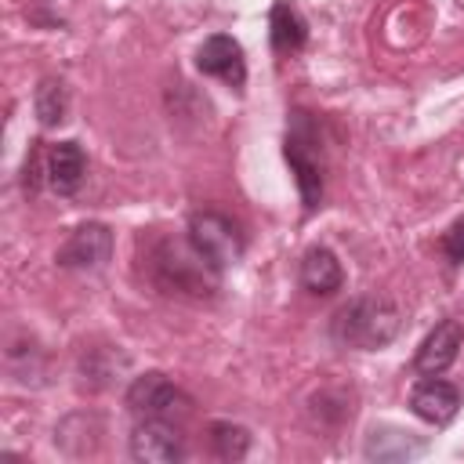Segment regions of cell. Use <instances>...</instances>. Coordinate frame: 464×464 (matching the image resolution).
I'll use <instances>...</instances> for the list:
<instances>
[{
    "instance_id": "obj_16",
    "label": "cell",
    "mask_w": 464,
    "mask_h": 464,
    "mask_svg": "<svg viewBox=\"0 0 464 464\" xmlns=\"http://www.w3.org/2000/svg\"><path fill=\"white\" fill-rule=\"evenodd\" d=\"M207 431H210V450H214V457H221V460H228V464H236V460H243V457L250 453V431H246L243 424L214 420Z\"/></svg>"
},
{
    "instance_id": "obj_1",
    "label": "cell",
    "mask_w": 464,
    "mask_h": 464,
    "mask_svg": "<svg viewBox=\"0 0 464 464\" xmlns=\"http://www.w3.org/2000/svg\"><path fill=\"white\" fill-rule=\"evenodd\" d=\"M402 330V312L392 297L384 294H362L341 304L330 319V334L341 348L355 352H377L388 348Z\"/></svg>"
},
{
    "instance_id": "obj_11",
    "label": "cell",
    "mask_w": 464,
    "mask_h": 464,
    "mask_svg": "<svg viewBox=\"0 0 464 464\" xmlns=\"http://www.w3.org/2000/svg\"><path fill=\"white\" fill-rule=\"evenodd\" d=\"M47 185L58 196H72L80 192L83 178H87V156L80 149V141H54L47 152Z\"/></svg>"
},
{
    "instance_id": "obj_17",
    "label": "cell",
    "mask_w": 464,
    "mask_h": 464,
    "mask_svg": "<svg viewBox=\"0 0 464 464\" xmlns=\"http://www.w3.org/2000/svg\"><path fill=\"white\" fill-rule=\"evenodd\" d=\"M439 246H442V254H446V261H450V265H460V261H464V214H460V218L442 232Z\"/></svg>"
},
{
    "instance_id": "obj_3",
    "label": "cell",
    "mask_w": 464,
    "mask_h": 464,
    "mask_svg": "<svg viewBox=\"0 0 464 464\" xmlns=\"http://www.w3.org/2000/svg\"><path fill=\"white\" fill-rule=\"evenodd\" d=\"M315 145L319 141H315V127H312L308 112H294V127L286 130L283 156L297 178V192H301L304 210H315L323 199V156Z\"/></svg>"
},
{
    "instance_id": "obj_4",
    "label": "cell",
    "mask_w": 464,
    "mask_h": 464,
    "mask_svg": "<svg viewBox=\"0 0 464 464\" xmlns=\"http://www.w3.org/2000/svg\"><path fill=\"white\" fill-rule=\"evenodd\" d=\"M185 239H188V243L196 246V254L207 257L218 272L228 268V265H236V261L243 257V236H239L236 221L225 218V214H218V210H199V214H192Z\"/></svg>"
},
{
    "instance_id": "obj_7",
    "label": "cell",
    "mask_w": 464,
    "mask_h": 464,
    "mask_svg": "<svg viewBox=\"0 0 464 464\" xmlns=\"http://www.w3.org/2000/svg\"><path fill=\"white\" fill-rule=\"evenodd\" d=\"M130 457L141 464H178L185 457V439L167 417H138L130 431Z\"/></svg>"
},
{
    "instance_id": "obj_9",
    "label": "cell",
    "mask_w": 464,
    "mask_h": 464,
    "mask_svg": "<svg viewBox=\"0 0 464 464\" xmlns=\"http://www.w3.org/2000/svg\"><path fill=\"white\" fill-rule=\"evenodd\" d=\"M460 348H464V323H460V319H442V323H435V330L420 341V348H417V355H413V366H417V373H424V377H439V373H446V370L457 362Z\"/></svg>"
},
{
    "instance_id": "obj_15",
    "label": "cell",
    "mask_w": 464,
    "mask_h": 464,
    "mask_svg": "<svg viewBox=\"0 0 464 464\" xmlns=\"http://www.w3.org/2000/svg\"><path fill=\"white\" fill-rule=\"evenodd\" d=\"M33 112L40 120V127H62L69 120V91L58 76H44L33 91Z\"/></svg>"
},
{
    "instance_id": "obj_12",
    "label": "cell",
    "mask_w": 464,
    "mask_h": 464,
    "mask_svg": "<svg viewBox=\"0 0 464 464\" xmlns=\"http://www.w3.org/2000/svg\"><path fill=\"white\" fill-rule=\"evenodd\" d=\"M297 279H301V286L308 294L326 297V294H337L344 286V268H341V261H337V254L330 246H308L301 254Z\"/></svg>"
},
{
    "instance_id": "obj_2",
    "label": "cell",
    "mask_w": 464,
    "mask_h": 464,
    "mask_svg": "<svg viewBox=\"0 0 464 464\" xmlns=\"http://www.w3.org/2000/svg\"><path fill=\"white\" fill-rule=\"evenodd\" d=\"M152 265H156V283H160L163 290H170V294L178 290V294L203 297V294H210L214 283H218V268H214L207 257H199L188 239H185V243H170V239L160 243Z\"/></svg>"
},
{
    "instance_id": "obj_5",
    "label": "cell",
    "mask_w": 464,
    "mask_h": 464,
    "mask_svg": "<svg viewBox=\"0 0 464 464\" xmlns=\"http://www.w3.org/2000/svg\"><path fill=\"white\" fill-rule=\"evenodd\" d=\"M188 406H192V399L160 370H149V373L134 377L130 388H127V410L134 417H167V420H174V417L188 413Z\"/></svg>"
},
{
    "instance_id": "obj_10",
    "label": "cell",
    "mask_w": 464,
    "mask_h": 464,
    "mask_svg": "<svg viewBox=\"0 0 464 464\" xmlns=\"http://www.w3.org/2000/svg\"><path fill=\"white\" fill-rule=\"evenodd\" d=\"M410 410H413V417H420L424 424L442 428V424H450V420L457 417V410H460V392H457L450 381H442V377H424V381H417L413 392H410Z\"/></svg>"
},
{
    "instance_id": "obj_8",
    "label": "cell",
    "mask_w": 464,
    "mask_h": 464,
    "mask_svg": "<svg viewBox=\"0 0 464 464\" xmlns=\"http://www.w3.org/2000/svg\"><path fill=\"white\" fill-rule=\"evenodd\" d=\"M196 69L207 72V76H218L225 80L228 87H243L246 83V58H243V47L236 36L228 33H214L199 44L196 51Z\"/></svg>"
},
{
    "instance_id": "obj_6",
    "label": "cell",
    "mask_w": 464,
    "mask_h": 464,
    "mask_svg": "<svg viewBox=\"0 0 464 464\" xmlns=\"http://www.w3.org/2000/svg\"><path fill=\"white\" fill-rule=\"evenodd\" d=\"M112 257V228L102 221H83L76 225L65 243L54 250L58 268H80V272H98Z\"/></svg>"
},
{
    "instance_id": "obj_14",
    "label": "cell",
    "mask_w": 464,
    "mask_h": 464,
    "mask_svg": "<svg viewBox=\"0 0 464 464\" xmlns=\"http://www.w3.org/2000/svg\"><path fill=\"white\" fill-rule=\"evenodd\" d=\"M424 453V439L402 431V428H370L366 442H362V457L366 460H413Z\"/></svg>"
},
{
    "instance_id": "obj_13",
    "label": "cell",
    "mask_w": 464,
    "mask_h": 464,
    "mask_svg": "<svg viewBox=\"0 0 464 464\" xmlns=\"http://www.w3.org/2000/svg\"><path fill=\"white\" fill-rule=\"evenodd\" d=\"M268 36L276 54H294L308 44V22L290 0H276L268 11Z\"/></svg>"
}]
</instances>
